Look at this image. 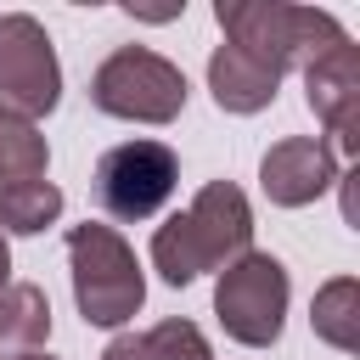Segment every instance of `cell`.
Returning a JSON list of instances; mask_svg holds the SVG:
<instances>
[{
	"instance_id": "obj_1",
	"label": "cell",
	"mask_w": 360,
	"mask_h": 360,
	"mask_svg": "<svg viewBox=\"0 0 360 360\" xmlns=\"http://www.w3.org/2000/svg\"><path fill=\"white\" fill-rule=\"evenodd\" d=\"M242 253H253V208L231 180H208L186 214L152 231V270L169 287H191L202 270H225Z\"/></svg>"
},
{
	"instance_id": "obj_2",
	"label": "cell",
	"mask_w": 360,
	"mask_h": 360,
	"mask_svg": "<svg viewBox=\"0 0 360 360\" xmlns=\"http://www.w3.org/2000/svg\"><path fill=\"white\" fill-rule=\"evenodd\" d=\"M214 17H219V28H225V45L270 62L276 73L309 68V62H321L326 51L349 45L343 22H338L332 11H315V6H287V0H219Z\"/></svg>"
},
{
	"instance_id": "obj_3",
	"label": "cell",
	"mask_w": 360,
	"mask_h": 360,
	"mask_svg": "<svg viewBox=\"0 0 360 360\" xmlns=\"http://www.w3.org/2000/svg\"><path fill=\"white\" fill-rule=\"evenodd\" d=\"M68 270H73V304L84 326H124L146 304V276L135 264V248L112 225H73L68 231Z\"/></svg>"
},
{
	"instance_id": "obj_4",
	"label": "cell",
	"mask_w": 360,
	"mask_h": 360,
	"mask_svg": "<svg viewBox=\"0 0 360 360\" xmlns=\"http://www.w3.org/2000/svg\"><path fill=\"white\" fill-rule=\"evenodd\" d=\"M90 107L129 124H174L186 112V73L146 45H118L90 73Z\"/></svg>"
},
{
	"instance_id": "obj_5",
	"label": "cell",
	"mask_w": 360,
	"mask_h": 360,
	"mask_svg": "<svg viewBox=\"0 0 360 360\" xmlns=\"http://www.w3.org/2000/svg\"><path fill=\"white\" fill-rule=\"evenodd\" d=\"M180 186V158L163 146V141H118L96 158V174H90V191H96V208L107 219H152Z\"/></svg>"
},
{
	"instance_id": "obj_6",
	"label": "cell",
	"mask_w": 360,
	"mask_h": 360,
	"mask_svg": "<svg viewBox=\"0 0 360 360\" xmlns=\"http://www.w3.org/2000/svg\"><path fill=\"white\" fill-rule=\"evenodd\" d=\"M287 298H292V287H287V264L276 253H242L214 281V315H219L225 338H236L242 349H270L281 338Z\"/></svg>"
},
{
	"instance_id": "obj_7",
	"label": "cell",
	"mask_w": 360,
	"mask_h": 360,
	"mask_svg": "<svg viewBox=\"0 0 360 360\" xmlns=\"http://www.w3.org/2000/svg\"><path fill=\"white\" fill-rule=\"evenodd\" d=\"M56 101H62V68L45 22L28 11H6L0 17V112L34 124L56 112Z\"/></svg>"
},
{
	"instance_id": "obj_8",
	"label": "cell",
	"mask_w": 360,
	"mask_h": 360,
	"mask_svg": "<svg viewBox=\"0 0 360 360\" xmlns=\"http://www.w3.org/2000/svg\"><path fill=\"white\" fill-rule=\"evenodd\" d=\"M259 186L276 208H304V202H315L321 191L338 186V158L321 135H287L264 152Z\"/></svg>"
},
{
	"instance_id": "obj_9",
	"label": "cell",
	"mask_w": 360,
	"mask_h": 360,
	"mask_svg": "<svg viewBox=\"0 0 360 360\" xmlns=\"http://www.w3.org/2000/svg\"><path fill=\"white\" fill-rule=\"evenodd\" d=\"M304 90H309V112L338 135V146L354 158L360 152V45H338L321 62L304 68Z\"/></svg>"
},
{
	"instance_id": "obj_10",
	"label": "cell",
	"mask_w": 360,
	"mask_h": 360,
	"mask_svg": "<svg viewBox=\"0 0 360 360\" xmlns=\"http://www.w3.org/2000/svg\"><path fill=\"white\" fill-rule=\"evenodd\" d=\"M208 90H214V107H219V112L248 118V112H264V107L276 101L281 73H276L270 62L236 51V45H219V51L208 56Z\"/></svg>"
},
{
	"instance_id": "obj_11",
	"label": "cell",
	"mask_w": 360,
	"mask_h": 360,
	"mask_svg": "<svg viewBox=\"0 0 360 360\" xmlns=\"http://www.w3.org/2000/svg\"><path fill=\"white\" fill-rule=\"evenodd\" d=\"M51 338V298L34 281H11L0 292V360H28Z\"/></svg>"
},
{
	"instance_id": "obj_12",
	"label": "cell",
	"mask_w": 360,
	"mask_h": 360,
	"mask_svg": "<svg viewBox=\"0 0 360 360\" xmlns=\"http://www.w3.org/2000/svg\"><path fill=\"white\" fill-rule=\"evenodd\" d=\"M309 326H315L321 343L354 354L360 349V281L354 276H332L309 304Z\"/></svg>"
},
{
	"instance_id": "obj_13",
	"label": "cell",
	"mask_w": 360,
	"mask_h": 360,
	"mask_svg": "<svg viewBox=\"0 0 360 360\" xmlns=\"http://www.w3.org/2000/svg\"><path fill=\"white\" fill-rule=\"evenodd\" d=\"M45 163H51V146H45L39 124L0 112V191L45 180Z\"/></svg>"
},
{
	"instance_id": "obj_14",
	"label": "cell",
	"mask_w": 360,
	"mask_h": 360,
	"mask_svg": "<svg viewBox=\"0 0 360 360\" xmlns=\"http://www.w3.org/2000/svg\"><path fill=\"white\" fill-rule=\"evenodd\" d=\"M56 214H62V191L51 180L0 191V236H34V231L56 225Z\"/></svg>"
},
{
	"instance_id": "obj_15",
	"label": "cell",
	"mask_w": 360,
	"mask_h": 360,
	"mask_svg": "<svg viewBox=\"0 0 360 360\" xmlns=\"http://www.w3.org/2000/svg\"><path fill=\"white\" fill-rule=\"evenodd\" d=\"M141 343H146V354H152V360H214V354H208V338H202L186 315L158 321L152 332H141Z\"/></svg>"
},
{
	"instance_id": "obj_16",
	"label": "cell",
	"mask_w": 360,
	"mask_h": 360,
	"mask_svg": "<svg viewBox=\"0 0 360 360\" xmlns=\"http://www.w3.org/2000/svg\"><path fill=\"white\" fill-rule=\"evenodd\" d=\"M101 360H152V354H146V343H141L135 332H124V338H112V343L101 349Z\"/></svg>"
},
{
	"instance_id": "obj_17",
	"label": "cell",
	"mask_w": 360,
	"mask_h": 360,
	"mask_svg": "<svg viewBox=\"0 0 360 360\" xmlns=\"http://www.w3.org/2000/svg\"><path fill=\"white\" fill-rule=\"evenodd\" d=\"M11 287V248H6V236H0V292Z\"/></svg>"
},
{
	"instance_id": "obj_18",
	"label": "cell",
	"mask_w": 360,
	"mask_h": 360,
	"mask_svg": "<svg viewBox=\"0 0 360 360\" xmlns=\"http://www.w3.org/2000/svg\"><path fill=\"white\" fill-rule=\"evenodd\" d=\"M28 360H56V354H28Z\"/></svg>"
}]
</instances>
